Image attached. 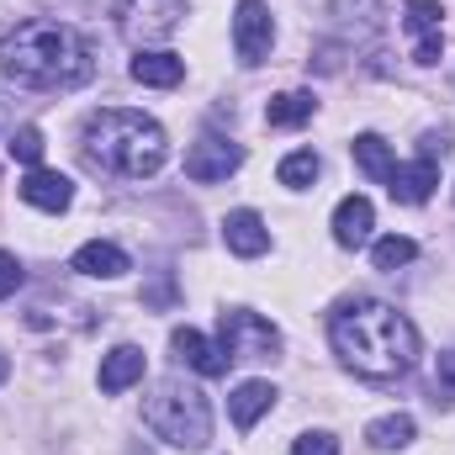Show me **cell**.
Segmentation results:
<instances>
[{
  "label": "cell",
  "instance_id": "obj_23",
  "mask_svg": "<svg viewBox=\"0 0 455 455\" xmlns=\"http://www.w3.org/2000/svg\"><path fill=\"white\" fill-rule=\"evenodd\" d=\"M371 259H376V270H403V265H413L419 259V243L413 238H403V233H392V238H381L376 249H371Z\"/></svg>",
  "mask_w": 455,
  "mask_h": 455
},
{
  "label": "cell",
  "instance_id": "obj_7",
  "mask_svg": "<svg viewBox=\"0 0 455 455\" xmlns=\"http://www.w3.org/2000/svg\"><path fill=\"white\" fill-rule=\"evenodd\" d=\"M270 43H275L270 5L265 0H238V11H233V48H238V59L243 64H265Z\"/></svg>",
  "mask_w": 455,
  "mask_h": 455
},
{
  "label": "cell",
  "instance_id": "obj_14",
  "mask_svg": "<svg viewBox=\"0 0 455 455\" xmlns=\"http://www.w3.org/2000/svg\"><path fill=\"white\" fill-rule=\"evenodd\" d=\"M143 371H148V355H143L138 344H116L112 355L101 360V392H107V397L127 392L132 381H143Z\"/></svg>",
  "mask_w": 455,
  "mask_h": 455
},
{
  "label": "cell",
  "instance_id": "obj_17",
  "mask_svg": "<svg viewBox=\"0 0 455 455\" xmlns=\"http://www.w3.org/2000/svg\"><path fill=\"white\" fill-rule=\"evenodd\" d=\"M80 275H96V281H116L122 270H127V254L116 249V243H85V249H75V259H69Z\"/></svg>",
  "mask_w": 455,
  "mask_h": 455
},
{
  "label": "cell",
  "instance_id": "obj_5",
  "mask_svg": "<svg viewBox=\"0 0 455 455\" xmlns=\"http://www.w3.org/2000/svg\"><path fill=\"white\" fill-rule=\"evenodd\" d=\"M218 344H223L228 360H275V355H281L275 323L259 318V313H243V307L218 313Z\"/></svg>",
  "mask_w": 455,
  "mask_h": 455
},
{
  "label": "cell",
  "instance_id": "obj_20",
  "mask_svg": "<svg viewBox=\"0 0 455 455\" xmlns=\"http://www.w3.org/2000/svg\"><path fill=\"white\" fill-rule=\"evenodd\" d=\"M313 112H318L313 91H286V96H270L265 101V122L270 127H297V122H307Z\"/></svg>",
  "mask_w": 455,
  "mask_h": 455
},
{
  "label": "cell",
  "instance_id": "obj_6",
  "mask_svg": "<svg viewBox=\"0 0 455 455\" xmlns=\"http://www.w3.org/2000/svg\"><path fill=\"white\" fill-rule=\"evenodd\" d=\"M186 0H112V21L122 37L132 43H159L180 27Z\"/></svg>",
  "mask_w": 455,
  "mask_h": 455
},
{
  "label": "cell",
  "instance_id": "obj_26",
  "mask_svg": "<svg viewBox=\"0 0 455 455\" xmlns=\"http://www.w3.org/2000/svg\"><path fill=\"white\" fill-rule=\"evenodd\" d=\"M21 281H27V275H21V259L0 249V297H11V291H16Z\"/></svg>",
  "mask_w": 455,
  "mask_h": 455
},
{
  "label": "cell",
  "instance_id": "obj_9",
  "mask_svg": "<svg viewBox=\"0 0 455 455\" xmlns=\"http://www.w3.org/2000/svg\"><path fill=\"white\" fill-rule=\"evenodd\" d=\"M440 0H408L403 5V21H408V32H413V59L419 64H440Z\"/></svg>",
  "mask_w": 455,
  "mask_h": 455
},
{
  "label": "cell",
  "instance_id": "obj_8",
  "mask_svg": "<svg viewBox=\"0 0 455 455\" xmlns=\"http://www.w3.org/2000/svg\"><path fill=\"white\" fill-rule=\"evenodd\" d=\"M238 164H243V148H238V143H228V138H218V132L196 138V143H191V154H186V175H191V180H202V186L228 180Z\"/></svg>",
  "mask_w": 455,
  "mask_h": 455
},
{
  "label": "cell",
  "instance_id": "obj_28",
  "mask_svg": "<svg viewBox=\"0 0 455 455\" xmlns=\"http://www.w3.org/2000/svg\"><path fill=\"white\" fill-rule=\"evenodd\" d=\"M5 376H11V355L0 349V381H5Z\"/></svg>",
  "mask_w": 455,
  "mask_h": 455
},
{
  "label": "cell",
  "instance_id": "obj_18",
  "mask_svg": "<svg viewBox=\"0 0 455 455\" xmlns=\"http://www.w3.org/2000/svg\"><path fill=\"white\" fill-rule=\"evenodd\" d=\"M132 80L170 91V85L186 80V59H175V53H138V59H132Z\"/></svg>",
  "mask_w": 455,
  "mask_h": 455
},
{
  "label": "cell",
  "instance_id": "obj_10",
  "mask_svg": "<svg viewBox=\"0 0 455 455\" xmlns=\"http://www.w3.org/2000/svg\"><path fill=\"white\" fill-rule=\"evenodd\" d=\"M16 191H21V202L37 207V212H64V207L75 202V180L59 175V170H27V180H21Z\"/></svg>",
  "mask_w": 455,
  "mask_h": 455
},
{
  "label": "cell",
  "instance_id": "obj_4",
  "mask_svg": "<svg viewBox=\"0 0 455 455\" xmlns=\"http://www.w3.org/2000/svg\"><path fill=\"white\" fill-rule=\"evenodd\" d=\"M143 419H148V429H154L164 445H175V451H202V445L212 440V408H207V397H202L196 387H186V381H159L154 397L143 403Z\"/></svg>",
  "mask_w": 455,
  "mask_h": 455
},
{
  "label": "cell",
  "instance_id": "obj_22",
  "mask_svg": "<svg viewBox=\"0 0 455 455\" xmlns=\"http://www.w3.org/2000/svg\"><path fill=\"white\" fill-rule=\"evenodd\" d=\"M365 440H371L376 451H403V445L413 440V419H408V413H387V419H376V424L365 429Z\"/></svg>",
  "mask_w": 455,
  "mask_h": 455
},
{
  "label": "cell",
  "instance_id": "obj_15",
  "mask_svg": "<svg viewBox=\"0 0 455 455\" xmlns=\"http://www.w3.org/2000/svg\"><path fill=\"white\" fill-rule=\"evenodd\" d=\"M371 228H376V207H371L365 196H344L339 207H334V243L360 249V243L371 238Z\"/></svg>",
  "mask_w": 455,
  "mask_h": 455
},
{
  "label": "cell",
  "instance_id": "obj_24",
  "mask_svg": "<svg viewBox=\"0 0 455 455\" xmlns=\"http://www.w3.org/2000/svg\"><path fill=\"white\" fill-rule=\"evenodd\" d=\"M5 148H11V159H21V164L37 170V159H43V132H37V127H16Z\"/></svg>",
  "mask_w": 455,
  "mask_h": 455
},
{
  "label": "cell",
  "instance_id": "obj_11",
  "mask_svg": "<svg viewBox=\"0 0 455 455\" xmlns=\"http://www.w3.org/2000/svg\"><path fill=\"white\" fill-rule=\"evenodd\" d=\"M435 186H440V164H435L429 154L413 159V164H397L392 180H387V191H392L397 202H408V207H424V202L435 196Z\"/></svg>",
  "mask_w": 455,
  "mask_h": 455
},
{
  "label": "cell",
  "instance_id": "obj_21",
  "mask_svg": "<svg viewBox=\"0 0 455 455\" xmlns=\"http://www.w3.org/2000/svg\"><path fill=\"white\" fill-rule=\"evenodd\" d=\"M318 170H323V164H318V154H313V148H297V154H286V159H281L275 180H281V186H291V191H307V186L318 180Z\"/></svg>",
  "mask_w": 455,
  "mask_h": 455
},
{
  "label": "cell",
  "instance_id": "obj_13",
  "mask_svg": "<svg viewBox=\"0 0 455 455\" xmlns=\"http://www.w3.org/2000/svg\"><path fill=\"white\" fill-rule=\"evenodd\" d=\"M223 238L233 254H243V259H254V254H265L270 249V228L259 212H249V207H238V212H228L223 218Z\"/></svg>",
  "mask_w": 455,
  "mask_h": 455
},
{
  "label": "cell",
  "instance_id": "obj_16",
  "mask_svg": "<svg viewBox=\"0 0 455 455\" xmlns=\"http://www.w3.org/2000/svg\"><path fill=\"white\" fill-rule=\"evenodd\" d=\"M270 403H275V387H270V381H238V387H233V397H228V408H233V424H238V429H254V424L270 413Z\"/></svg>",
  "mask_w": 455,
  "mask_h": 455
},
{
  "label": "cell",
  "instance_id": "obj_27",
  "mask_svg": "<svg viewBox=\"0 0 455 455\" xmlns=\"http://www.w3.org/2000/svg\"><path fill=\"white\" fill-rule=\"evenodd\" d=\"M440 376H445V381H455V355H445V360H440Z\"/></svg>",
  "mask_w": 455,
  "mask_h": 455
},
{
  "label": "cell",
  "instance_id": "obj_25",
  "mask_svg": "<svg viewBox=\"0 0 455 455\" xmlns=\"http://www.w3.org/2000/svg\"><path fill=\"white\" fill-rule=\"evenodd\" d=\"M291 455H339V440L318 429V435H302V440L291 445Z\"/></svg>",
  "mask_w": 455,
  "mask_h": 455
},
{
  "label": "cell",
  "instance_id": "obj_2",
  "mask_svg": "<svg viewBox=\"0 0 455 455\" xmlns=\"http://www.w3.org/2000/svg\"><path fill=\"white\" fill-rule=\"evenodd\" d=\"M329 339H334L344 365L355 376H365V381H397L419 360V329L387 302H349V307H339L334 323H329Z\"/></svg>",
  "mask_w": 455,
  "mask_h": 455
},
{
  "label": "cell",
  "instance_id": "obj_12",
  "mask_svg": "<svg viewBox=\"0 0 455 455\" xmlns=\"http://www.w3.org/2000/svg\"><path fill=\"white\" fill-rule=\"evenodd\" d=\"M170 344H175V360H180V365H191L196 376H223V371H228L223 344H212L207 334H196V329H175Z\"/></svg>",
  "mask_w": 455,
  "mask_h": 455
},
{
  "label": "cell",
  "instance_id": "obj_19",
  "mask_svg": "<svg viewBox=\"0 0 455 455\" xmlns=\"http://www.w3.org/2000/svg\"><path fill=\"white\" fill-rule=\"evenodd\" d=\"M349 148H355V164H360V170H365V175H371L376 186H387V180H392V170H397V159H392V148H387V138H376V132H360V138H355Z\"/></svg>",
  "mask_w": 455,
  "mask_h": 455
},
{
  "label": "cell",
  "instance_id": "obj_3",
  "mask_svg": "<svg viewBox=\"0 0 455 455\" xmlns=\"http://www.w3.org/2000/svg\"><path fill=\"white\" fill-rule=\"evenodd\" d=\"M164 154H170V143H164V127L154 116L127 112V107H107V112L85 116V159L101 175L143 180L164 164Z\"/></svg>",
  "mask_w": 455,
  "mask_h": 455
},
{
  "label": "cell",
  "instance_id": "obj_1",
  "mask_svg": "<svg viewBox=\"0 0 455 455\" xmlns=\"http://www.w3.org/2000/svg\"><path fill=\"white\" fill-rule=\"evenodd\" d=\"M0 69L27 91H80L96 75V48L69 21H16L0 32Z\"/></svg>",
  "mask_w": 455,
  "mask_h": 455
}]
</instances>
